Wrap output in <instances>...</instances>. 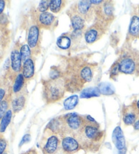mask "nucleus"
I'll list each match as a JSON object with an SVG mask.
<instances>
[{
  "mask_svg": "<svg viewBox=\"0 0 139 154\" xmlns=\"http://www.w3.org/2000/svg\"><path fill=\"white\" fill-rule=\"evenodd\" d=\"M39 29L37 25H33L29 29L27 44L34 54H38L41 48V34Z\"/></svg>",
  "mask_w": 139,
  "mask_h": 154,
  "instance_id": "obj_3",
  "label": "nucleus"
},
{
  "mask_svg": "<svg viewBox=\"0 0 139 154\" xmlns=\"http://www.w3.org/2000/svg\"><path fill=\"white\" fill-rule=\"evenodd\" d=\"M26 104V96L21 92L18 94H15V96L12 98L11 100L12 109L14 113H18L23 110Z\"/></svg>",
  "mask_w": 139,
  "mask_h": 154,
  "instance_id": "obj_13",
  "label": "nucleus"
},
{
  "mask_svg": "<svg viewBox=\"0 0 139 154\" xmlns=\"http://www.w3.org/2000/svg\"><path fill=\"white\" fill-rule=\"evenodd\" d=\"M22 73L26 79H30L33 78L35 75V60L32 57L23 63Z\"/></svg>",
  "mask_w": 139,
  "mask_h": 154,
  "instance_id": "obj_15",
  "label": "nucleus"
},
{
  "mask_svg": "<svg viewBox=\"0 0 139 154\" xmlns=\"http://www.w3.org/2000/svg\"><path fill=\"white\" fill-rule=\"evenodd\" d=\"M10 102L8 99H4L0 103V120L8 111Z\"/></svg>",
  "mask_w": 139,
  "mask_h": 154,
  "instance_id": "obj_28",
  "label": "nucleus"
},
{
  "mask_svg": "<svg viewBox=\"0 0 139 154\" xmlns=\"http://www.w3.org/2000/svg\"><path fill=\"white\" fill-rule=\"evenodd\" d=\"M65 79H52L44 83V96L48 103H54L60 100L65 92Z\"/></svg>",
  "mask_w": 139,
  "mask_h": 154,
  "instance_id": "obj_1",
  "label": "nucleus"
},
{
  "mask_svg": "<svg viewBox=\"0 0 139 154\" xmlns=\"http://www.w3.org/2000/svg\"><path fill=\"white\" fill-rule=\"evenodd\" d=\"M57 44L58 48L63 50L68 49L71 46V39L68 36H60L59 38L57 39Z\"/></svg>",
  "mask_w": 139,
  "mask_h": 154,
  "instance_id": "obj_25",
  "label": "nucleus"
},
{
  "mask_svg": "<svg viewBox=\"0 0 139 154\" xmlns=\"http://www.w3.org/2000/svg\"><path fill=\"white\" fill-rule=\"evenodd\" d=\"M106 30L105 23L98 22L88 29L85 33V40L88 44H92L98 41L103 35Z\"/></svg>",
  "mask_w": 139,
  "mask_h": 154,
  "instance_id": "obj_4",
  "label": "nucleus"
},
{
  "mask_svg": "<svg viewBox=\"0 0 139 154\" xmlns=\"http://www.w3.org/2000/svg\"><path fill=\"white\" fill-rule=\"evenodd\" d=\"M49 4L50 1H42L40 2L38 7H37V10L40 13L45 12L48 10L49 9Z\"/></svg>",
  "mask_w": 139,
  "mask_h": 154,
  "instance_id": "obj_29",
  "label": "nucleus"
},
{
  "mask_svg": "<svg viewBox=\"0 0 139 154\" xmlns=\"http://www.w3.org/2000/svg\"><path fill=\"white\" fill-rule=\"evenodd\" d=\"M12 118V110L9 109L0 120V133H4L9 126Z\"/></svg>",
  "mask_w": 139,
  "mask_h": 154,
  "instance_id": "obj_20",
  "label": "nucleus"
},
{
  "mask_svg": "<svg viewBox=\"0 0 139 154\" xmlns=\"http://www.w3.org/2000/svg\"><path fill=\"white\" fill-rule=\"evenodd\" d=\"M84 121V124L79 132L81 134L82 141H88L92 143H98L103 139V132L99 131L97 124H93L87 121Z\"/></svg>",
  "mask_w": 139,
  "mask_h": 154,
  "instance_id": "obj_2",
  "label": "nucleus"
},
{
  "mask_svg": "<svg viewBox=\"0 0 139 154\" xmlns=\"http://www.w3.org/2000/svg\"><path fill=\"white\" fill-rule=\"evenodd\" d=\"M20 54L21 58H22L23 63L25 62L26 60H27L28 58L31 57L32 52L28 44H24L20 48Z\"/></svg>",
  "mask_w": 139,
  "mask_h": 154,
  "instance_id": "obj_27",
  "label": "nucleus"
},
{
  "mask_svg": "<svg viewBox=\"0 0 139 154\" xmlns=\"http://www.w3.org/2000/svg\"><path fill=\"white\" fill-rule=\"evenodd\" d=\"M24 154H37V153L34 150H30V151H29L28 152L25 153Z\"/></svg>",
  "mask_w": 139,
  "mask_h": 154,
  "instance_id": "obj_37",
  "label": "nucleus"
},
{
  "mask_svg": "<svg viewBox=\"0 0 139 154\" xmlns=\"http://www.w3.org/2000/svg\"><path fill=\"white\" fill-rule=\"evenodd\" d=\"M8 19L6 15L4 14L0 15V25L6 26L8 25Z\"/></svg>",
  "mask_w": 139,
  "mask_h": 154,
  "instance_id": "obj_31",
  "label": "nucleus"
},
{
  "mask_svg": "<svg viewBox=\"0 0 139 154\" xmlns=\"http://www.w3.org/2000/svg\"><path fill=\"white\" fill-rule=\"evenodd\" d=\"M98 88L99 90V92L100 94L104 95H112L114 94L115 89L114 87L112 86L111 84L106 83V82H103L99 84L98 86Z\"/></svg>",
  "mask_w": 139,
  "mask_h": 154,
  "instance_id": "obj_23",
  "label": "nucleus"
},
{
  "mask_svg": "<svg viewBox=\"0 0 139 154\" xmlns=\"http://www.w3.org/2000/svg\"><path fill=\"white\" fill-rule=\"evenodd\" d=\"M5 7H6V2L4 0H0V15L3 14Z\"/></svg>",
  "mask_w": 139,
  "mask_h": 154,
  "instance_id": "obj_34",
  "label": "nucleus"
},
{
  "mask_svg": "<svg viewBox=\"0 0 139 154\" xmlns=\"http://www.w3.org/2000/svg\"><path fill=\"white\" fill-rule=\"evenodd\" d=\"M136 116L134 111L127 110L124 114V118L123 120L125 125H132L134 124L136 122Z\"/></svg>",
  "mask_w": 139,
  "mask_h": 154,
  "instance_id": "obj_26",
  "label": "nucleus"
},
{
  "mask_svg": "<svg viewBox=\"0 0 139 154\" xmlns=\"http://www.w3.org/2000/svg\"><path fill=\"white\" fill-rule=\"evenodd\" d=\"M25 78H24L23 73H18L14 79V84L12 86V92L14 94H18L22 91L25 85Z\"/></svg>",
  "mask_w": 139,
  "mask_h": 154,
  "instance_id": "obj_18",
  "label": "nucleus"
},
{
  "mask_svg": "<svg viewBox=\"0 0 139 154\" xmlns=\"http://www.w3.org/2000/svg\"><path fill=\"white\" fill-rule=\"evenodd\" d=\"M56 17L52 13L48 12L39 13L37 17V25L39 28L51 29L54 25Z\"/></svg>",
  "mask_w": 139,
  "mask_h": 154,
  "instance_id": "obj_8",
  "label": "nucleus"
},
{
  "mask_svg": "<svg viewBox=\"0 0 139 154\" xmlns=\"http://www.w3.org/2000/svg\"><path fill=\"white\" fill-rule=\"evenodd\" d=\"M129 33L132 36H136L139 34V17L133 16L129 26Z\"/></svg>",
  "mask_w": 139,
  "mask_h": 154,
  "instance_id": "obj_21",
  "label": "nucleus"
},
{
  "mask_svg": "<svg viewBox=\"0 0 139 154\" xmlns=\"http://www.w3.org/2000/svg\"><path fill=\"white\" fill-rule=\"evenodd\" d=\"M72 9L74 12L84 18L85 20H90L92 18L94 8L90 1H80L75 4L74 8Z\"/></svg>",
  "mask_w": 139,
  "mask_h": 154,
  "instance_id": "obj_7",
  "label": "nucleus"
},
{
  "mask_svg": "<svg viewBox=\"0 0 139 154\" xmlns=\"http://www.w3.org/2000/svg\"><path fill=\"white\" fill-rule=\"evenodd\" d=\"M134 128L136 130V131L139 130V119L137 121H136L135 123L134 124Z\"/></svg>",
  "mask_w": 139,
  "mask_h": 154,
  "instance_id": "obj_36",
  "label": "nucleus"
},
{
  "mask_svg": "<svg viewBox=\"0 0 139 154\" xmlns=\"http://www.w3.org/2000/svg\"><path fill=\"white\" fill-rule=\"evenodd\" d=\"M78 97L77 95H73L66 99L64 101V108L66 110H71L76 107L78 103Z\"/></svg>",
  "mask_w": 139,
  "mask_h": 154,
  "instance_id": "obj_24",
  "label": "nucleus"
},
{
  "mask_svg": "<svg viewBox=\"0 0 139 154\" xmlns=\"http://www.w3.org/2000/svg\"><path fill=\"white\" fill-rule=\"evenodd\" d=\"M62 148L65 153H73L79 149V143L77 139L73 137H65L61 143Z\"/></svg>",
  "mask_w": 139,
  "mask_h": 154,
  "instance_id": "obj_9",
  "label": "nucleus"
},
{
  "mask_svg": "<svg viewBox=\"0 0 139 154\" xmlns=\"http://www.w3.org/2000/svg\"><path fill=\"white\" fill-rule=\"evenodd\" d=\"M69 17L71 18V25L75 31L82 30L85 26V20L82 17L74 12L73 10H70Z\"/></svg>",
  "mask_w": 139,
  "mask_h": 154,
  "instance_id": "obj_16",
  "label": "nucleus"
},
{
  "mask_svg": "<svg viewBox=\"0 0 139 154\" xmlns=\"http://www.w3.org/2000/svg\"><path fill=\"white\" fill-rule=\"evenodd\" d=\"M136 107H137V108L139 109V100L137 101V103H136Z\"/></svg>",
  "mask_w": 139,
  "mask_h": 154,
  "instance_id": "obj_38",
  "label": "nucleus"
},
{
  "mask_svg": "<svg viewBox=\"0 0 139 154\" xmlns=\"http://www.w3.org/2000/svg\"><path fill=\"white\" fill-rule=\"evenodd\" d=\"M30 140H31V135L29 134H25V136H24L22 138V139H21V140H20V142L19 143V147H21V146H23L24 144H25V143H28Z\"/></svg>",
  "mask_w": 139,
  "mask_h": 154,
  "instance_id": "obj_32",
  "label": "nucleus"
},
{
  "mask_svg": "<svg viewBox=\"0 0 139 154\" xmlns=\"http://www.w3.org/2000/svg\"><path fill=\"white\" fill-rule=\"evenodd\" d=\"M112 140L119 151L124 150L125 147V140L124 133L120 126H117L112 134Z\"/></svg>",
  "mask_w": 139,
  "mask_h": 154,
  "instance_id": "obj_11",
  "label": "nucleus"
},
{
  "mask_svg": "<svg viewBox=\"0 0 139 154\" xmlns=\"http://www.w3.org/2000/svg\"><path fill=\"white\" fill-rule=\"evenodd\" d=\"M90 2L92 5H94V6H100V4H102L104 2V1H102V0H100V1H94V0H92V1H90Z\"/></svg>",
  "mask_w": 139,
  "mask_h": 154,
  "instance_id": "obj_35",
  "label": "nucleus"
},
{
  "mask_svg": "<svg viewBox=\"0 0 139 154\" xmlns=\"http://www.w3.org/2000/svg\"><path fill=\"white\" fill-rule=\"evenodd\" d=\"M93 77V72L91 67L89 66H84L80 69L79 71V82H81L82 85L85 82H90L92 81Z\"/></svg>",
  "mask_w": 139,
  "mask_h": 154,
  "instance_id": "obj_17",
  "label": "nucleus"
},
{
  "mask_svg": "<svg viewBox=\"0 0 139 154\" xmlns=\"http://www.w3.org/2000/svg\"><path fill=\"white\" fill-rule=\"evenodd\" d=\"M10 67L11 69L14 73H19L22 69L23 60L20 57V50L17 48L12 50L10 54Z\"/></svg>",
  "mask_w": 139,
  "mask_h": 154,
  "instance_id": "obj_10",
  "label": "nucleus"
},
{
  "mask_svg": "<svg viewBox=\"0 0 139 154\" xmlns=\"http://www.w3.org/2000/svg\"><path fill=\"white\" fill-rule=\"evenodd\" d=\"M60 141L57 136L52 135L48 139L44 147V151L46 154H54L59 149Z\"/></svg>",
  "mask_w": 139,
  "mask_h": 154,
  "instance_id": "obj_14",
  "label": "nucleus"
},
{
  "mask_svg": "<svg viewBox=\"0 0 139 154\" xmlns=\"http://www.w3.org/2000/svg\"><path fill=\"white\" fill-rule=\"evenodd\" d=\"M7 147V141L4 138H0V154L5 153Z\"/></svg>",
  "mask_w": 139,
  "mask_h": 154,
  "instance_id": "obj_30",
  "label": "nucleus"
},
{
  "mask_svg": "<svg viewBox=\"0 0 139 154\" xmlns=\"http://www.w3.org/2000/svg\"><path fill=\"white\" fill-rule=\"evenodd\" d=\"M65 6V2L62 0H52L50 1L49 9L53 13H58L63 10Z\"/></svg>",
  "mask_w": 139,
  "mask_h": 154,
  "instance_id": "obj_22",
  "label": "nucleus"
},
{
  "mask_svg": "<svg viewBox=\"0 0 139 154\" xmlns=\"http://www.w3.org/2000/svg\"><path fill=\"white\" fill-rule=\"evenodd\" d=\"M6 90L3 88H0V103L4 99L5 97H6Z\"/></svg>",
  "mask_w": 139,
  "mask_h": 154,
  "instance_id": "obj_33",
  "label": "nucleus"
},
{
  "mask_svg": "<svg viewBox=\"0 0 139 154\" xmlns=\"http://www.w3.org/2000/svg\"><path fill=\"white\" fill-rule=\"evenodd\" d=\"M64 127L69 132H79L81 131L84 120L76 113L68 114L63 119Z\"/></svg>",
  "mask_w": 139,
  "mask_h": 154,
  "instance_id": "obj_5",
  "label": "nucleus"
},
{
  "mask_svg": "<svg viewBox=\"0 0 139 154\" xmlns=\"http://www.w3.org/2000/svg\"><path fill=\"white\" fill-rule=\"evenodd\" d=\"M97 9V15L99 18L100 22L107 23L109 20H113L114 7L111 1H104Z\"/></svg>",
  "mask_w": 139,
  "mask_h": 154,
  "instance_id": "obj_6",
  "label": "nucleus"
},
{
  "mask_svg": "<svg viewBox=\"0 0 139 154\" xmlns=\"http://www.w3.org/2000/svg\"><path fill=\"white\" fill-rule=\"evenodd\" d=\"M3 154H8V153H6V152H5L4 153H3Z\"/></svg>",
  "mask_w": 139,
  "mask_h": 154,
  "instance_id": "obj_39",
  "label": "nucleus"
},
{
  "mask_svg": "<svg viewBox=\"0 0 139 154\" xmlns=\"http://www.w3.org/2000/svg\"><path fill=\"white\" fill-rule=\"evenodd\" d=\"M99 90L97 87H90L83 90L80 93V97L82 99H89L92 97H97L100 96Z\"/></svg>",
  "mask_w": 139,
  "mask_h": 154,
  "instance_id": "obj_19",
  "label": "nucleus"
},
{
  "mask_svg": "<svg viewBox=\"0 0 139 154\" xmlns=\"http://www.w3.org/2000/svg\"><path fill=\"white\" fill-rule=\"evenodd\" d=\"M117 65L119 72L124 74H132L136 69L135 62L129 57L123 58Z\"/></svg>",
  "mask_w": 139,
  "mask_h": 154,
  "instance_id": "obj_12",
  "label": "nucleus"
}]
</instances>
